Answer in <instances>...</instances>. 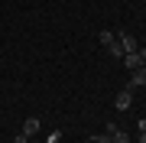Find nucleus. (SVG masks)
Masks as SVG:
<instances>
[{"instance_id": "f257e3e1", "label": "nucleus", "mask_w": 146, "mask_h": 143, "mask_svg": "<svg viewBox=\"0 0 146 143\" xmlns=\"http://www.w3.org/2000/svg\"><path fill=\"white\" fill-rule=\"evenodd\" d=\"M130 104H133V88H120V94L114 98V107L117 111H127Z\"/></svg>"}, {"instance_id": "f03ea898", "label": "nucleus", "mask_w": 146, "mask_h": 143, "mask_svg": "<svg viewBox=\"0 0 146 143\" xmlns=\"http://www.w3.org/2000/svg\"><path fill=\"white\" fill-rule=\"evenodd\" d=\"M127 88H146V65H140L136 72H130V85Z\"/></svg>"}, {"instance_id": "7ed1b4c3", "label": "nucleus", "mask_w": 146, "mask_h": 143, "mask_svg": "<svg viewBox=\"0 0 146 143\" xmlns=\"http://www.w3.org/2000/svg\"><path fill=\"white\" fill-rule=\"evenodd\" d=\"M39 127H42V124H39V117H26V124H23V137H36V133H39Z\"/></svg>"}, {"instance_id": "20e7f679", "label": "nucleus", "mask_w": 146, "mask_h": 143, "mask_svg": "<svg viewBox=\"0 0 146 143\" xmlns=\"http://www.w3.org/2000/svg\"><path fill=\"white\" fill-rule=\"evenodd\" d=\"M123 65H127V72H136V69L146 65V62L140 59V52H127V55H123Z\"/></svg>"}, {"instance_id": "39448f33", "label": "nucleus", "mask_w": 146, "mask_h": 143, "mask_svg": "<svg viewBox=\"0 0 146 143\" xmlns=\"http://www.w3.org/2000/svg\"><path fill=\"white\" fill-rule=\"evenodd\" d=\"M91 143H114V137L104 130V133H94V137H91Z\"/></svg>"}, {"instance_id": "423d86ee", "label": "nucleus", "mask_w": 146, "mask_h": 143, "mask_svg": "<svg viewBox=\"0 0 146 143\" xmlns=\"http://www.w3.org/2000/svg\"><path fill=\"white\" fill-rule=\"evenodd\" d=\"M101 43H104V46H110V43H117V36H114L110 29H101Z\"/></svg>"}, {"instance_id": "0eeeda50", "label": "nucleus", "mask_w": 146, "mask_h": 143, "mask_svg": "<svg viewBox=\"0 0 146 143\" xmlns=\"http://www.w3.org/2000/svg\"><path fill=\"white\" fill-rule=\"evenodd\" d=\"M110 137H114V143H130V133H123V130H114Z\"/></svg>"}, {"instance_id": "6e6552de", "label": "nucleus", "mask_w": 146, "mask_h": 143, "mask_svg": "<svg viewBox=\"0 0 146 143\" xmlns=\"http://www.w3.org/2000/svg\"><path fill=\"white\" fill-rule=\"evenodd\" d=\"M62 140H65V133H62V130H52V133L46 137V143H62Z\"/></svg>"}, {"instance_id": "1a4fd4ad", "label": "nucleus", "mask_w": 146, "mask_h": 143, "mask_svg": "<svg viewBox=\"0 0 146 143\" xmlns=\"http://www.w3.org/2000/svg\"><path fill=\"white\" fill-rule=\"evenodd\" d=\"M107 49H110V55H114V59H123V49H120V43H110Z\"/></svg>"}, {"instance_id": "9d476101", "label": "nucleus", "mask_w": 146, "mask_h": 143, "mask_svg": "<svg viewBox=\"0 0 146 143\" xmlns=\"http://www.w3.org/2000/svg\"><path fill=\"white\" fill-rule=\"evenodd\" d=\"M136 130H140V133L146 130V117H143V120H136Z\"/></svg>"}, {"instance_id": "9b49d317", "label": "nucleus", "mask_w": 146, "mask_h": 143, "mask_svg": "<svg viewBox=\"0 0 146 143\" xmlns=\"http://www.w3.org/2000/svg\"><path fill=\"white\" fill-rule=\"evenodd\" d=\"M136 52H140V59H143V62H146V46H140V49H136Z\"/></svg>"}, {"instance_id": "f8f14e48", "label": "nucleus", "mask_w": 146, "mask_h": 143, "mask_svg": "<svg viewBox=\"0 0 146 143\" xmlns=\"http://www.w3.org/2000/svg\"><path fill=\"white\" fill-rule=\"evenodd\" d=\"M13 143H26V137H23V133H20V137H13Z\"/></svg>"}, {"instance_id": "ddd939ff", "label": "nucleus", "mask_w": 146, "mask_h": 143, "mask_svg": "<svg viewBox=\"0 0 146 143\" xmlns=\"http://www.w3.org/2000/svg\"><path fill=\"white\" fill-rule=\"evenodd\" d=\"M140 143H146V130H143V133H140Z\"/></svg>"}]
</instances>
